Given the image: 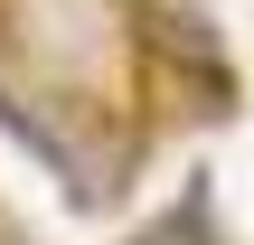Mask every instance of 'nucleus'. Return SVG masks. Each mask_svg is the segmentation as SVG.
Returning <instances> with one entry per match:
<instances>
[{"instance_id":"nucleus-1","label":"nucleus","mask_w":254,"mask_h":245,"mask_svg":"<svg viewBox=\"0 0 254 245\" xmlns=\"http://www.w3.org/2000/svg\"><path fill=\"white\" fill-rule=\"evenodd\" d=\"M113 9L132 19V47L160 66V85H170L198 123H236L245 85H236V57H226L217 19H207L198 0H113Z\"/></svg>"},{"instance_id":"nucleus-2","label":"nucleus","mask_w":254,"mask_h":245,"mask_svg":"<svg viewBox=\"0 0 254 245\" xmlns=\"http://www.w3.org/2000/svg\"><path fill=\"white\" fill-rule=\"evenodd\" d=\"M0 132H9V142H19L28 161H47V170H57V189H66L75 208H113V198H123L113 161H104V151H94V142H85V132L66 123V113H47L38 94L0 85Z\"/></svg>"},{"instance_id":"nucleus-3","label":"nucleus","mask_w":254,"mask_h":245,"mask_svg":"<svg viewBox=\"0 0 254 245\" xmlns=\"http://www.w3.org/2000/svg\"><path fill=\"white\" fill-rule=\"evenodd\" d=\"M141 245H217L207 236V179H189V189H179V208H170V217H151V236Z\"/></svg>"}]
</instances>
